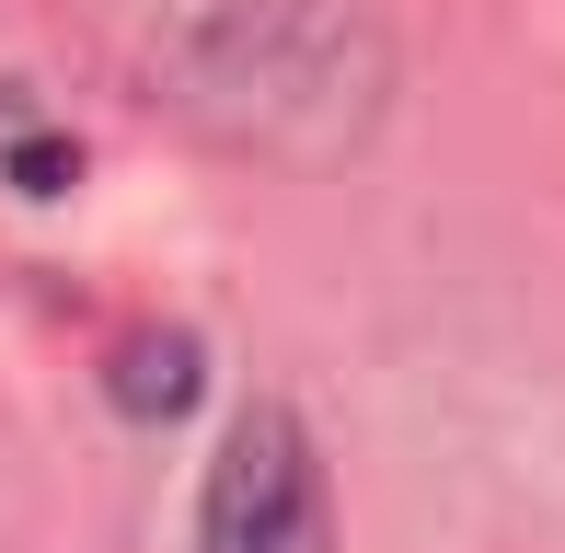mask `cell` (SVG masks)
Segmentation results:
<instances>
[{"label":"cell","instance_id":"6da1fadb","mask_svg":"<svg viewBox=\"0 0 565 553\" xmlns=\"http://www.w3.org/2000/svg\"><path fill=\"white\" fill-rule=\"evenodd\" d=\"M116 69L173 128L277 173H335L393 105L381 0H82Z\"/></svg>","mask_w":565,"mask_h":553},{"label":"cell","instance_id":"7a4b0ae2","mask_svg":"<svg viewBox=\"0 0 565 553\" xmlns=\"http://www.w3.org/2000/svg\"><path fill=\"white\" fill-rule=\"evenodd\" d=\"M196 553H335V485L289 404H243L196 485Z\"/></svg>","mask_w":565,"mask_h":553},{"label":"cell","instance_id":"3957f363","mask_svg":"<svg viewBox=\"0 0 565 553\" xmlns=\"http://www.w3.org/2000/svg\"><path fill=\"white\" fill-rule=\"evenodd\" d=\"M105 392H116V415L173 426L196 392H209V358H196V335H185V323H139V335L105 358Z\"/></svg>","mask_w":565,"mask_h":553},{"label":"cell","instance_id":"277c9868","mask_svg":"<svg viewBox=\"0 0 565 553\" xmlns=\"http://www.w3.org/2000/svg\"><path fill=\"white\" fill-rule=\"evenodd\" d=\"M70 173H82V139L46 128V139H23L12 162H0V185H23V196H70Z\"/></svg>","mask_w":565,"mask_h":553},{"label":"cell","instance_id":"5b68a950","mask_svg":"<svg viewBox=\"0 0 565 553\" xmlns=\"http://www.w3.org/2000/svg\"><path fill=\"white\" fill-rule=\"evenodd\" d=\"M23 139H46V116H35V93H23V82H0V162H12Z\"/></svg>","mask_w":565,"mask_h":553},{"label":"cell","instance_id":"8992f818","mask_svg":"<svg viewBox=\"0 0 565 553\" xmlns=\"http://www.w3.org/2000/svg\"><path fill=\"white\" fill-rule=\"evenodd\" d=\"M23 531V449H12V426H0V553H12Z\"/></svg>","mask_w":565,"mask_h":553}]
</instances>
